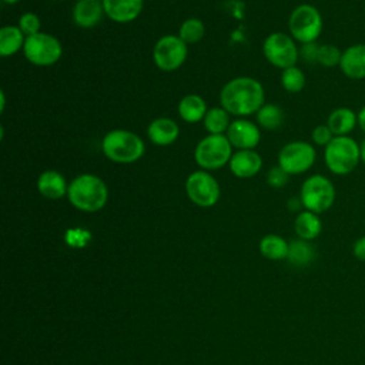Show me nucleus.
<instances>
[{"mask_svg":"<svg viewBox=\"0 0 365 365\" xmlns=\"http://www.w3.org/2000/svg\"><path fill=\"white\" fill-rule=\"evenodd\" d=\"M317 158V151L307 141L287 143L278 153V165L289 175L308 171Z\"/></svg>","mask_w":365,"mask_h":365,"instance_id":"9d476101","label":"nucleus"},{"mask_svg":"<svg viewBox=\"0 0 365 365\" xmlns=\"http://www.w3.org/2000/svg\"><path fill=\"white\" fill-rule=\"evenodd\" d=\"M314 257H315V250L308 241L299 238V240H295L289 244L287 258L292 265L307 267L308 264L312 262Z\"/></svg>","mask_w":365,"mask_h":365,"instance_id":"a878e982","label":"nucleus"},{"mask_svg":"<svg viewBox=\"0 0 365 365\" xmlns=\"http://www.w3.org/2000/svg\"><path fill=\"white\" fill-rule=\"evenodd\" d=\"M324 21L319 10L312 4L297 6L288 19V29L291 37L301 44L315 41L322 33Z\"/></svg>","mask_w":365,"mask_h":365,"instance_id":"0eeeda50","label":"nucleus"},{"mask_svg":"<svg viewBox=\"0 0 365 365\" xmlns=\"http://www.w3.org/2000/svg\"><path fill=\"white\" fill-rule=\"evenodd\" d=\"M324 161L332 174L346 175L352 173L361 161L359 144L349 135L334 137L325 147Z\"/></svg>","mask_w":365,"mask_h":365,"instance_id":"20e7f679","label":"nucleus"},{"mask_svg":"<svg viewBox=\"0 0 365 365\" xmlns=\"http://www.w3.org/2000/svg\"><path fill=\"white\" fill-rule=\"evenodd\" d=\"M228 165L235 177L251 178L259 173L262 158L255 150H238L232 154Z\"/></svg>","mask_w":365,"mask_h":365,"instance_id":"2eb2a0df","label":"nucleus"},{"mask_svg":"<svg viewBox=\"0 0 365 365\" xmlns=\"http://www.w3.org/2000/svg\"><path fill=\"white\" fill-rule=\"evenodd\" d=\"M204 34H205V26L200 19H195V17H190L184 20L178 30V36L185 44L198 43L204 37Z\"/></svg>","mask_w":365,"mask_h":365,"instance_id":"cd10ccee","label":"nucleus"},{"mask_svg":"<svg viewBox=\"0 0 365 365\" xmlns=\"http://www.w3.org/2000/svg\"><path fill=\"white\" fill-rule=\"evenodd\" d=\"M178 134H180L178 124L168 117L154 118L147 127V135L150 141L160 147L173 144L178 138Z\"/></svg>","mask_w":365,"mask_h":365,"instance_id":"a211bd4d","label":"nucleus"},{"mask_svg":"<svg viewBox=\"0 0 365 365\" xmlns=\"http://www.w3.org/2000/svg\"><path fill=\"white\" fill-rule=\"evenodd\" d=\"M264 87L252 77H237L230 80L220 93V103L232 115L245 117L257 114L264 106Z\"/></svg>","mask_w":365,"mask_h":365,"instance_id":"f257e3e1","label":"nucleus"},{"mask_svg":"<svg viewBox=\"0 0 365 365\" xmlns=\"http://www.w3.org/2000/svg\"><path fill=\"white\" fill-rule=\"evenodd\" d=\"M356 115H358V125L365 133V106L362 108H359Z\"/></svg>","mask_w":365,"mask_h":365,"instance_id":"e433bc0d","label":"nucleus"},{"mask_svg":"<svg viewBox=\"0 0 365 365\" xmlns=\"http://www.w3.org/2000/svg\"><path fill=\"white\" fill-rule=\"evenodd\" d=\"M17 1H20V0H3V3H6V4H16Z\"/></svg>","mask_w":365,"mask_h":365,"instance_id":"58836bf2","label":"nucleus"},{"mask_svg":"<svg viewBox=\"0 0 365 365\" xmlns=\"http://www.w3.org/2000/svg\"><path fill=\"white\" fill-rule=\"evenodd\" d=\"M257 123L265 130H275L284 123V111L277 104H264L257 111Z\"/></svg>","mask_w":365,"mask_h":365,"instance_id":"bb28decb","label":"nucleus"},{"mask_svg":"<svg viewBox=\"0 0 365 365\" xmlns=\"http://www.w3.org/2000/svg\"><path fill=\"white\" fill-rule=\"evenodd\" d=\"M90 240V234L83 230H70L66 235V242L71 247H84Z\"/></svg>","mask_w":365,"mask_h":365,"instance_id":"72a5a7b5","label":"nucleus"},{"mask_svg":"<svg viewBox=\"0 0 365 365\" xmlns=\"http://www.w3.org/2000/svg\"><path fill=\"white\" fill-rule=\"evenodd\" d=\"M294 228H295L297 235L301 240L311 241V240L317 238L321 234L322 222H321L318 214L305 210V211H301L297 215L295 222H294Z\"/></svg>","mask_w":365,"mask_h":365,"instance_id":"5701e85b","label":"nucleus"},{"mask_svg":"<svg viewBox=\"0 0 365 365\" xmlns=\"http://www.w3.org/2000/svg\"><path fill=\"white\" fill-rule=\"evenodd\" d=\"M327 125L331 128L335 137L349 135L358 125V115L352 108L338 107L328 115Z\"/></svg>","mask_w":365,"mask_h":365,"instance_id":"aec40b11","label":"nucleus"},{"mask_svg":"<svg viewBox=\"0 0 365 365\" xmlns=\"http://www.w3.org/2000/svg\"><path fill=\"white\" fill-rule=\"evenodd\" d=\"M288 180H289V174L284 171L279 165L269 168L267 174V182L272 188H282L288 182Z\"/></svg>","mask_w":365,"mask_h":365,"instance_id":"2f4dec72","label":"nucleus"},{"mask_svg":"<svg viewBox=\"0 0 365 365\" xmlns=\"http://www.w3.org/2000/svg\"><path fill=\"white\" fill-rule=\"evenodd\" d=\"M202 124H204V128L208 131V134H224L227 133L231 124L230 113L222 107H211L208 108L202 120Z\"/></svg>","mask_w":365,"mask_h":365,"instance_id":"b1692460","label":"nucleus"},{"mask_svg":"<svg viewBox=\"0 0 365 365\" xmlns=\"http://www.w3.org/2000/svg\"><path fill=\"white\" fill-rule=\"evenodd\" d=\"M342 51L334 44H322L318 51V63L324 67H335L341 63Z\"/></svg>","mask_w":365,"mask_h":365,"instance_id":"c756f323","label":"nucleus"},{"mask_svg":"<svg viewBox=\"0 0 365 365\" xmlns=\"http://www.w3.org/2000/svg\"><path fill=\"white\" fill-rule=\"evenodd\" d=\"M305 74L299 67L292 66L282 70L281 84L288 93H299L305 87Z\"/></svg>","mask_w":365,"mask_h":365,"instance_id":"c85d7f7f","label":"nucleus"},{"mask_svg":"<svg viewBox=\"0 0 365 365\" xmlns=\"http://www.w3.org/2000/svg\"><path fill=\"white\" fill-rule=\"evenodd\" d=\"M103 0H77L73 7V20L81 29H91L103 19Z\"/></svg>","mask_w":365,"mask_h":365,"instance_id":"f3484780","label":"nucleus"},{"mask_svg":"<svg viewBox=\"0 0 365 365\" xmlns=\"http://www.w3.org/2000/svg\"><path fill=\"white\" fill-rule=\"evenodd\" d=\"M339 68L342 74L351 80L365 78V43L346 47L342 51Z\"/></svg>","mask_w":365,"mask_h":365,"instance_id":"4468645a","label":"nucleus"},{"mask_svg":"<svg viewBox=\"0 0 365 365\" xmlns=\"http://www.w3.org/2000/svg\"><path fill=\"white\" fill-rule=\"evenodd\" d=\"M265 58L278 68H288L297 66L299 58V48L295 40L285 33H271L262 44Z\"/></svg>","mask_w":365,"mask_h":365,"instance_id":"1a4fd4ad","label":"nucleus"},{"mask_svg":"<svg viewBox=\"0 0 365 365\" xmlns=\"http://www.w3.org/2000/svg\"><path fill=\"white\" fill-rule=\"evenodd\" d=\"M37 190L48 200H58L67 195L68 184L61 173L56 170H46L37 178Z\"/></svg>","mask_w":365,"mask_h":365,"instance_id":"6ab92c4d","label":"nucleus"},{"mask_svg":"<svg viewBox=\"0 0 365 365\" xmlns=\"http://www.w3.org/2000/svg\"><path fill=\"white\" fill-rule=\"evenodd\" d=\"M67 197L71 205L77 210L96 212L106 205L108 200V188L100 177L86 173L70 181Z\"/></svg>","mask_w":365,"mask_h":365,"instance_id":"f03ea898","label":"nucleus"},{"mask_svg":"<svg viewBox=\"0 0 365 365\" xmlns=\"http://www.w3.org/2000/svg\"><path fill=\"white\" fill-rule=\"evenodd\" d=\"M103 154L113 163L131 164L144 155V141L133 131L115 128L108 131L101 141Z\"/></svg>","mask_w":365,"mask_h":365,"instance_id":"7ed1b4c3","label":"nucleus"},{"mask_svg":"<svg viewBox=\"0 0 365 365\" xmlns=\"http://www.w3.org/2000/svg\"><path fill=\"white\" fill-rule=\"evenodd\" d=\"M289 244L279 235L268 234L259 242V251L268 259H282L288 255Z\"/></svg>","mask_w":365,"mask_h":365,"instance_id":"393cba45","label":"nucleus"},{"mask_svg":"<svg viewBox=\"0 0 365 365\" xmlns=\"http://www.w3.org/2000/svg\"><path fill=\"white\" fill-rule=\"evenodd\" d=\"M359 150H361V161L365 164V138H364V141L359 144Z\"/></svg>","mask_w":365,"mask_h":365,"instance_id":"4c0bfd02","label":"nucleus"},{"mask_svg":"<svg viewBox=\"0 0 365 365\" xmlns=\"http://www.w3.org/2000/svg\"><path fill=\"white\" fill-rule=\"evenodd\" d=\"M334 133L331 131V128L327 125V124H319L317 125L312 133H311V138L314 141V144L317 145H321V147H327L332 138H334Z\"/></svg>","mask_w":365,"mask_h":365,"instance_id":"473e14b6","label":"nucleus"},{"mask_svg":"<svg viewBox=\"0 0 365 365\" xmlns=\"http://www.w3.org/2000/svg\"><path fill=\"white\" fill-rule=\"evenodd\" d=\"M26 43V36L19 26H4L0 30V56L10 57L19 53Z\"/></svg>","mask_w":365,"mask_h":365,"instance_id":"4be33fe9","label":"nucleus"},{"mask_svg":"<svg viewBox=\"0 0 365 365\" xmlns=\"http://www.w3.org/2000/svg\"><path fill=\"white\" fill-rule=\"evenodd\" d=\"M144 6V0H103L106 16L115 23L135 20Z\"/></svg>","mask_w":365,"mask_h":365,"instance_id":"dca6fc26","label":"nucleus"},{"mask_svg":"<svg viewBox=\"0 0 365 365\" xmlns=\"http://www.w3.org/2000/svg\"><path fill=\"white\" fill-rule=\"evenodd\" d=\"M318 51L319 46L315 41L305 43L299 48V57L307 63H318Z\"/></svg>","mask_w":365,"mask_h":365,"instance_id":"f704fd0d","label":"nucleus"},{"mask_svg":"<svg viewBox=\"0 0 365 365\" xmlns=\"http://www.w3.org/2000/svg\"><path fill=\"white\" fill-rule=\"evenodd\" d=\"M225 135L237 150H254L261 140L258 125L245 118L232 120Z\"/></svg>","mask_w":365,"mask_h":365,"instance_id":"ddd939ff","label":"nucleus"},{"mask_svg":"<svg viewBox=\"0 0 365 365\" xmlns=\"http://www.w3.org/2000/svg\"><path fill=\"white\" fill-rule=\"evenodd\" d=\"M187 54V44L180 38V36L174 34L160 37L153 48V60L163 71H174L180 68L184 64Z\"/></svg>","mask_w":365,"mask_h":365,"instance_id":"9b49d317","label":"nucleus"},{"mask_svg":"<svg viewBox=\"0 0 365 365\" xmlns=\"http://www.w3.org/2000/svg\"><path fill=\"white\" fill-rule=\"evenodd\" d=\"M232 154V145L225 134H208L198 141L194 160L201 170H218L230 163Z\"/></svg>","mask_w":365,"mask_h":365,"instance_id":"39448f33","label":"nucleus"},{"mask_svg":"<svg viewBox=\"0 0 365 365\" xmlns=\"http://www.w3.org/2000/svg\"><path fill=\"white\" fill-rule=\"evenodd\" d=\"M352 252H354V257L362 262H365V235L359 237L354 245H352Z\"/></svg>","mask_w":365,"mask_h":365,"instance_id":"c9c22d12","label":"nucleus"},{"mask_svg":"<svg viewBox=\"0 0 365 365\" xmlns=\"http://www.w3.org/2000/svg\"><path fill=\"white\" fill-rule=\"evenodd\" d=\"M336 191L329 178L321 174H314L308 177L299 190V198L302 207L315 214H322L328 211L335 202Z\"/></svg>","mask_w":365,"mask_h":365,"instance_id":"423d86ee","label":"nucleus"},{"mask_svg":"<svg viewBox=\"0 0 365 365\" xmlns=\"http://www.w3.org/2000/svg\"><path fill=\"white\" fill-rule=\"evenodd\" d=\"M188 198L198 207H212L220 198L218 181L205 170L191 173L185 180Z\"/></svg>","mask_w":365,"mask_h":365,"instance_id":"f8f14e48","label":"nucleus"},{"mask_svg":"<svg viewBox=\"0 0 365 365\" xmlns=\"http://www.w3.org/2000/svg\"><path fill=\"white\" fill-rule=\"evenodd\" d=\"M207 111V103L198 94H187L178 103V114L185 123L202 121Z\"/></svg>","mask_w":365,"mask_h":365,"instance_id":"412c9836","label":"nucleus"},{"mask_svg":"<svg viewBox=\"0 0 365 365\" xmlns=\"http://www.w3.org/2000/svg\"><path fill=\"white\" fill-rule=\"evenodd\" d=\"M24 57L34 66L48 67L56 64L61 54L63 47L57 37L48 33H36L33 36L26 37V43L23 47Z\"/></svg>","mask_w":365,"mask_h":365,"instance_id":"6e6552de","label":"nucleus"},{"mask_svg":"<svg viewBox=\"0 0 365 365\" xmlns=\"http://www.w3.org/2000/svg\"><path fill=\"white\" fill-rule=\"evenodd\" d=\"M19 27L24 33V36L29 37V36H33L36 33H40L41 23H40V19H38V16L36 13L27 11V13H23L20 16Z\"/></svg>","mask_w":365,"mask_h":365,"instance_id":"7c9ffc66","label":"nucleus"}]
</instances>
